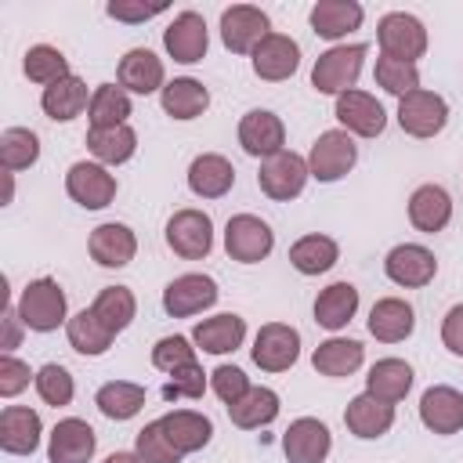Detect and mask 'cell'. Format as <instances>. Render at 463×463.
<instances>
[{"mask_svg": "<svg viewBox=\"0 0 463 463\" xmlns=\"http://www.w3.org/2000/svg\"><path fill=\"white\" fill-rule=\"evenodd\" d=\"M192 340L206 351V354H228L235 351L242 340H246V322L239 315H213V318H203L195 329H192Z\"/></svg>", "mask_w": 463, "mask_h": 463, "instance_id": "30", "label": "cell"}, {"mask_svg": "<svg viewBox=\"0 0 463 463\" xmlns=\"http://www.w3.org/2000/svg\"><path fill=\"white\" fill-rule=\"evenodd\" d=\"M383 271L394 286H405V289H420L427 286L434 275H438V260L427 246L420 242H402L394 246L387 257H383Z\"/></svg>", "mask_w": 463, "mask_h": 463, "instance_id": "13", "label": "cell"}, {"mask_svg": "<svg viewBox=\"0 0 463 463\" xmlns=\"http://www.w3.org/2000/svg\"><path fill=\"white\" fill-rule=\"evenodd\" d=\"M22 318H18V307H7L4 311V354H11V347H18V329Z\"/></svg>", "mask_w": 463, "mask_h": 463, "instance_id": "54", "label": "cell"}, {"mask_svg": "<svg viewBox=\"0 0 463 463\" xmlns=\"http://www.w3.org/2000/svg\"><path fill=\"white\" fill-rule=\"evenodd\" d=\"M362 61H365V43H344V47H329L326 54H318L315 69H311V87L318 94H344V90H354V80L362 72Z\"/></svg>", "mask_w": 463, "mask_h": 463, "instance_id": "1", "label": "cell"}, {"mask_svg": "<svg viewBox=\"0 0 463 463\" xmlns=\"http://www.w3.org/2000/svg\"><path fill=\"white\" fill-rule=\"evenodd\" d=\"M163 61L148 51V47H134L119 58V87L130 90V94H152V90H163Z\"/></svg>", "mask_w": 463, "mask_h": 463, "instance_id": "26", "label": "cell"}, {"mask_svg": "<svg viewBox=\"0 0 463 463\" xmlns=\"http://www.w3.org/2000/svg\"><path fill=\"white\" fill-rule=\"evenodd\" d=\"M264 36H271V25H268V14L260 7H250V4L224 7V14H221V40H224V47L232 54H253Z\"/></svg>", "mask_w": 463, "mask_h": 463, "instance_id": "9", "label": "cell"}, {"mask_svg": "<svg viewBox=\"0 0 463 463\" xmlns=\"http://www.w3.org/2000/svg\"><path fill=\"white\" fill-rule=\"evenodd\" d=\"M40 445V416L25 405H7L0 412V449L11 456H33Z\"/></svg>", "mask_w": 463, "mask_h": 463, "instance_id": "23", "label": "cell"}, {"mask_svg": "<svg viewBox=\"0 0 463 463\" xmlns=\"http://www.w3.org/2000/svg\"><path fill=\"white\" fill-rule=\"evenodd\" d=\"M210 383H213V394H217L224 405H235V402L250 391L246 373H242V369H235V365H217V369L210 373Z\"/></svg>", "mask_w": 463, "mask_h": 463, "instance_id": "50", "label": "cell"}, {"mask_svg": "<svg viewBox=\"0 0 463 463\" xmlns=\"http://www.w3.org/2000/svg\"><path fill=\"white\" fill-rule=\"evenodd\" d=\"M87 148L94 156V163L101 166H119L137 152V134L123 123L112 130H87Z\"/></svg>", "mask_w": 463, "mask_h": 463, "instance_id": "39", "label": "cell"}, {"mask_svg": "<svg viewBox=\"0 0 463 463\" xmlns=\"http://www.w3.org/2000/svg\"><path fill=\"white\" fill-rule=\"evenodd\" d=\"M166 246L184 260H203L213 250V221L203 210H177L166 221Z\"/></svg>", "mask_w": 463, "mask_h": 463, "instance_id": "7", "label": "cell"}, {"mask_svg": "<svg viewBox=\"0 0 463 463\" xmlns=\"http://www.w3.org/2000/svg\"><path fill=\"white\" fill-rule=\"evenodd\" d=\"M134 456L141 463H181V452L170 445V438L163 434V423L152 420L137 430V441H134Z\"/></svg>", "mask_w": 463, "mask_h": 463, "instance_id": "46", "label": "cell"}, {"mask_svg": "<svg viewBox=\"0 0 463 463\" xmlns=\"http://www.w3.org/2000/svg\"><path fill=\"white\" fill-rule=\"evenodd\" d=\"M87 250H90V257H94L101 268H123V264H130L134 253H137V235H134L127 224L109 221V224H98V228L90 232Z\"/></svg>", "mask_w": 463, "mask_h": 463, "instance_id": "21", "label": "cell"}, {"mask_svg": "<svg viewBox=\"0 0 463 463\" xmlns=\"http://www.w3.org/2000/svg\"><path fill=\"white\" fill-rule=\"evenodd\" d=\"M203 391H206V373H203V365L199 362H192V365H181V369H174L170 373V383L163 387V398H203Z\"/></svg>", "mask_w": 463, "mask_h": 463, "instance_id": "49", "label": "cell"}, {"mask_svg": "<svg viewBox=\"0 0 463 463\" xmlns=\"http://www.w3.org/2000/svg\"><path fill=\"white\" fill-rule=\"evenodd\" d=\"M365 358V347L358 340H344V336H329L326 344L315 347L311 354V365L322 373V376H351Z\"/></svg>", "mask_w": 463, "mask_h": 463, "instance_id": "36", "label": "cell"}, {"mask_svg": "<svg viewBox=\"0 0 463 463\" xmlns=\"http://www.w3.org/2000/svg\"><path fill=\"white\" fill-rule=\"evenodd\" d=\"M159 101H163V112L166 116H174V119H195V116L206 112L210 90L199 80H192V76H177V80H170L159 90Z\"/></svg>", "mask_w": 463, "mask_h": 463, "instance_id": "32", "label": "cell"}, {"mask_svg": "<svg viewBox=\"0 0 463 463\" xmlns=\"http://www.w3.org/2000/svg\"><path fill=\"white\" fill-rule=\"evenodd\" d=\"M18 318L25 329H36V333H51L58 329L65 318V293L54 279H36L22 289L18 297Z\"/></svg>", "mask_w": 463, "mask_h": 463, "instance_id": "2", "label": "cell"}, {"mask_svg": "<svg viewBox=\"0 0 463 463\" xmlns=\"http://www.w3.org/2000/svg\"><path fill=\"white\" fill-rule=\"evenodd\" d=\"M362 14L365 11L354 0H318L311 7V29L322 40H340V36H347L362 25Z\"/></svg>", "mask_w": 463, "mask_h": 463, "instance_id": "29", "label": "cell"}, {"mask_svg": "<svg viewBox=\"0 0 463 463\" xmlns=\"http://www.w3.org/2000/svg\"><path fill=\"white\" fill-rule=\"evenodd\" d=\"M29 365L25 362H18L14 354H0V394L4 398H14L18 391H25L29 387Z\"/></svg>", "mask_w": 463, "mask_h": 463, "instance_id": "51", "label": "cell"}, {"mask_svg": "<svg viewBox=\"0 0 463 463\" xmlns=\"http://www.w3.org/2000/svg\"><path fill=\"white\" fill-rule=\"evenodd\" d=\"M449 123V105L441 94L434 90H412L405 98H398V127L412 137H434L441 134Z\"/></svg>", "mask_w": 463, "mask_h": 463, "instance_id": "6", "label": "cell"}, {"mask_svg": "<svg viewBox=\"0 0 463 463\" xmlns=\"http://www.w3.org/2000/svg\"><path fill=\"white\" fill-rule=\"evenodd\" d=\"M333 116L340 119V127L347 134H358V137H376L383 127H387V116H383V105L365 94V90H344L336 98V109Z\"/></svg>", "mask_w": 463, "mask_h": 463, "instance_id": "17", "label": "cell"}, {"mask_svg": "<svg viewBox=\"0 0 463 463\" xmlns=\"http://www.w3.org/2000/svg\"><path fill=\"white\" fill-rule=\"evenodd\" d=\"M416 326V311L412 304H405L402 297H383L373 304L369 311V333L380 340V344H398L412 333Z\"/></svg>", "mask_w": 463, "mask_h": 463, "instance_id": "28", "label": "cell"}, {"mask_svg": "<svg viewBox=\"0 0 463 463\" xmlns=\"http://www.w3.org/2000/svg\"><path fill=\"white\" fill-rule=\"evenodd\" d=\"M333 449L329 427L315 416H300L289 423V430L282 434V452L289 463H322Z\"/></svg>", "mask_w": 463, "mask_h": 463, "instance_id": "16", "label": "cell"}, {"mask_svg": "<svg viewBox=\"0 0 463 463\" xmlns=\"http://www.w3.org/2000/svg\"><path fill=\"white\" fill-rule=\"evenodd\" d=\"M224 250L239 264H257L275 250V232L253 213H235L224 224Z\"/></svg>", "mask_w": 463, "mask_h": 463, "instance_id": "5", "label": "cell"}, {"mask_svg": "<svg viewBox=\"0 0 463 463\" xmlns=\"http://www.w3.org/2000/svg\"><path fill=\"white\" fill-rule=\"evenodd\" d=\"M163 47L174 61L181 65H192V61H203L206 47H210V33H206V22L203 14L195 11H181L174 14V22L163 29Z\"/></svg>", "mask_w": 463, "mask_h": 463, "instance_id": "14", "label": "cell"}, {"mask_svg": "<svg viewBox=\"0 0 463 463\" xmlns=\"http://www.w3.org/2000/svg\"><path fill=\"white\" fill-rule=\"evenodd\" d=\"M94 405H98L101 416H109V420H130V416H137L141 405H145V387H141V383H130V380H112V383H105V387L98 391Z\"/></svg>", "mask_w": 463, "mask_h": 463, "instance_id": "41", "label": "cell"}, {"mask_svg": "<svg viewBox=\"0 0 463 463\" xmlns=\"http://www.w3.org/2000/svg\"><path fill=\"white\" fill-rule=\"evenodd\" d=\"M22 69H25V76H29L33 83H43V87H51V83L72 76V72H69V58H65L58 47H51V43H36V47H29Z\"/></svg>", "mask_w": 463, "mask_h": 463, "instance_id": "43", "label": "cell"}, {"mask_svg": "<svg viewBox=\"0 0 463 463\" xmlns=\"http://www.w3.org/2000/svg\"><path fill=\"white\" fill-rule=\"evenodd\" d=\"M232 184H235V166L224 156L203 152V156L192 159V166H188V188L199 199H221Z\"/></svg>", "mask_w": 463, "mask_h": 463, "instance_id": "27", "label": "cell"}, {"mask_svg": "<svg viewBox=\"0 0 463 463\" xmlns=\"http://www.w3.org/2000/svg\"><path fill=\"white\" fill-rule=\"evenodd\" d=\"M40 109H43L51 119H58V123L76 119L83 109H90L87 83H83L80 76H65V80H58V83L43 87V94H40Z\"/></svg>", "mask_w": 463, "mask_h": 463, "instance_id": "31", "label": "cell"}, {"mask_svg": "<svg viewBox=\"0 0 463 463\" xmlns=\"http://www.w3.org/2000/svg\"><path fill=\"white\" fill-rule=\"evenodd\" d=\"M340 250L329 235H304L289 246V264L300 271V275H322L336 264Z\"/></svg>", "mask_w": 463, "mask_h": 463, "instance_id": "40", "label": "cell"}, {"mask_svg": "<svg viewBox=\"0 0 463 463\" xmlns=\"http://www.w3.org/2000/svg\"><path fill=\"white\" fill-rule=\"evenodd\" d=\"M65 336H69L72 351H80V354H105V351L112 347V340H116V333H112L90 307L76 311V315L65 322Z\"/></svg>", "mask_w": 463, "mask_h": 463, "instance_id": "35", "label": "cell"}, {"mask_svg": "<svg viewBox=\"0 0 463 463\" xmlns=\"http://www.w3.org/2000/svg\"><path fill=\"white\" fill-rule=\"evenodd\" d=\"M441 344L452 354H463V304L449 307V315L441 318Z\"/></svg>", "mask_w": 463, "mask_h": 463, "instance_id": "53", "label": "cell"}, {"mask_svg": "<svg viewBox=\"0 0 463 463\" xmlns=\"http://www.w3.org/2000/svg\"><path fill=\"white\" fill-rule=\"evenodd\" d=\"M65 192L83 210H101V206H109L116 199V174H109L101 163L80 159L65 174Z\"/></svg>", "mask_w": 463, "mask_h": 463, "instance_id": "11", "label": "cell"}, {"mask_svg": "<svg viewBox=\"0 0 463 463\" xmlns=\"http://www.w3.org/2000/svg\"><path fill=\"white\" fill-rule=\"evenodd\" d=\"M36 159H40V137H36L33 130H25V127H7V130L0 134V163H4L7 174L25 170V166H33Z\"/></svg>", "mask_w": 463, "mask_h": 463, "instance_id": "44", "label": "cell"}, {"mask_svg": "<svg viewBox=\"0 0 463 463\" xmlns=\"http://www.w3.org/2000/svg\"><path fill=\"white\" fill-rule=\"evenodd\" d=\"M33 380H36V394H40L47 405H54V409L69 405L72 394H76V383H72L69 369H65V365H54V362H47Z\"/></svg>", "mask_w": 463, "mask_h": 463, "instance_id": "47", "label": "cell"}, {"mask_svg": "<svg viewBox=\"0 0 463 463\" xmlns=\"http://www.w3.org/2000/svg\"><path fill=\"white\" fill-rule=\"evenodd\" d=\"M420 420L434 434H456L463 427V394L449 383H434L420 398Z\"/></svg>", "mask_w": 463, "mask_h": 463, "instance_id": "18", "label": "cell"}, {"mask_svg": "<svg viewBox=\"0 0 463 463\" xmlns=\"http://www.w3.org/2000/svg\"><path fill=\"white\" fill-rule=\"evenodd\" d=\"M192 362H195V347L188 344V336H163L152 347V365L163 373H174V369L192 365Z\"/></svg>", "mask_w": 463, "mask_h": 463, "instance_id": "48", "label": "cell"}, {"mask_svg": "<svg viewBox=\"0 0 463 463\" xmlns=\"http://www.w3.org/2000/svg\"><path fill=\"white\" fill-rule=\"evenodd\" d=\"M250 354H253V365H260L264 373H286L300 358V333L286 322H268L257 329Z\"/></svg>", "mask_w": 463, "mask_h": 463, "instance_id": "8", "label": "cell"}, {"mask_svg": "<svg viewBox=\"0 0 463 463\" xmlns=\"http://www.w3.org/2000/svg\"><path fill=\"white\" fill-rule=\"evenodd\" d=\"M94 449H98V438H94L90 423L69 416V420L54 423L51 445H47V459L51 463H90Z\"/></svg>", "mask_w": 463, "mask_h": 463, "instance_id": "19", "label": "cell"}, {"mask_svg": "<svg viewBox=\"0 0 463 463\" xmlns=\"http://www.w3.org/2000/svg\"><path fill=\"white\" fill-rule=\"evenodd\" d=\"M90 311H94V315H98L112 333H123V329L134 322L137 300H134V293H130L127 286H105V289L94 297Z\"/></svg>", "mask_w": 463, "mask_h": 463, "instance_id": "42", "label": "cell"}, {"mask_svg": "<svg viewBox=\"0 0 463 463\" xmlns=\"http://www.w3.org/2000/svg\"><path fill=\"white\" fill-rule=\"evenodd\" d=\"M297 65H300V47H297V40L286 36V33L264 36L260 47L253 51V72H257L260 80H271V83L289 80V76L297 72Z\"/></svg>", "mask_w": 463, "mask_h": 463, "instance_id": "20", "label": "cell"}, {"mask_svg": "<svg viewBox=\"0 0 463 463\" xmlns=\"http://www.w3.org/2000/svg\"><path fill=\"white\" fill-rule=\"evenodd\" d=\"M105 463H141L134 452H112V456H105Z\"/></svg>", "mask_w": 463, "mask_h": 463, "instance_id": "55", "label": "cell"}, {"mask_svg": "<svg viewBox=\"0 0 463 463\" xmlns=\"http://www.w3.org/2000/svg\"><path fill=\"white\" fill-rule=\"evenodd\" d=\"M376 83H380L387 94L405 98V94L420 90V69L409 65V61H398V58L380 54V58H376Z\"/></svg>", "mask_w": 463, "mask_h": 463, "instance_id": "45", "label": "cell"}, {"mask_svg": "<svg viewBox=\"0 0 463 463\" xmlns=\"http://www.w3.org/2000/svg\"><path fill=\"white\" fill-rule=\"evenodd\" d=\"M409 387H412V369L402 358H380L365 376V391L380 402H391V405L402 402L409 394Z\"/></svg>", "mask_w": 463, "mask_h": 463, "instance_id": "34", "label": "cell"}, {"mask_svg": "<svg viewBox=\"0 0 463 463\" xmlns=\"http://www.w3.org/2000/svg\"><path fill=\"white\" fill-rule=\"evenodd\" d=\"M87 116H90V130L123 127L127 116H130V94H127L123 87H116V83H101V87H94V94H90Z\"/></svg>", "mask_w": 463, "mask_h": 463, "instance_id": "38", "label": "cell"}, {"mask_svg": "<svg viewBox=\"0 0 463 463\" xmlns=\"http://www.w3.org/2000/svg\"><path fill=\"white\" fill-rule=\"evenodd\" d=\"M409 221L416 232L434 235L452 221V195L441 184H420L409 195Z\"/></svg>", "mask_w": 463, "mask_h": 463, "instance_id": "22", "label": "cell"}, {"mask_svg": "<svg viewBox=\"0 0 463 463\" xmlns=\"http://www.w3.org/2000/svg\"><path fill=\"white\" fill-rule=\"evenodd\" d=\"M228 416L235 427L242 430H257V427H268L275 416H279V394L271 387H250L235 405H228Z\"/></svg>", "mask_w": 463, "mask_h": 463, "instance_id": "37", "label": "cell"}, {"mask_svg": "<svg viewBox=\"0 0 463 463\" xmlns=\"http://www.w3.org/2000/svg\"><path fill=\"white\" fill-rule=\"evenodd\" d=\"M213 304H217V282L210 275H199V271L177 275L163 289V311L170 318H192V315H199Z\"/></svg>", "mask_w": 463, "mask_h": 463, "instance_id": "12", "label": "cell"}, {"mask_svg": "<svg viewBox=\"0 0 463 463\" xmlns=\"http://www.w3.org/2000/svg\"><path fill=\"white\" fill-rule=\"evenodd\" d=\"M354 311H358V289L351 282H333L315 300V322L322 329H333V333L344 329L354 318Z\"/></svg>", "mask_w": 463, "mask_h": 463, "instance_id": "33", "label": "cell"}, {"mask_svg": "<svg viewBox=\"0 0 463 463\" xmlns=\"http://www.w3.org/2000/svg\"><path fill=\"white\" fill-rule=\"evenodd\" d=\"M159 423H163V434L170 438V445H174L181 456L199 452V449L210 445V438H213V423H210L203 412H195V409H174V412H166Z\"/></svg>", "mask_w": 463, "mask_h": 463, "instance_id": "25", "label": "cell"}, {"mask_svg": "<svg viewBox=\"0 0 463 463\" xmlns=\"http://www.w3.org/2000/svg\"><path fill=\"white\" fill-rule=\"evenodd\" d=\"M239 145L246 156H257V159H271L282 152L286 145V127L275 112L268 109H250L242 119H239Z\"/></svg>", "mask_w": 463, "mask_h": 463, "instance_id": "15", "label": "cell"}, {"mask_svg": "<svg viewBox=\"0 0 463 463\" xmlns=\"http://www.w3.org/2000/svg\"><path fill=\"white\" fill-rule=\"evenodd\" d=\"M344 423H347V430H351L354 438H380V434H387L391 423H394V405H391V402H380V398H373V394L365 391V394H358V398L347 402Z\"/></svg>", "mask_w": 463, "mask_h": 463, "instance_id": "24", "label": "cell"}, {"mask_svg": "<svg viewBox=\"0 0 463 463\" xmlns=\"http://www.w3.org/2000/svg\"><path fill=\"white\" fill-rule=\"evenodd\" d=\"M358 159V148L347 130H326L307 152V170L315 181H340Z\"/></svg>", "mask_w": 463, "mask_h": 463, "instance_id": "10", "label": "cell"}, {"mask_svg": "<svg viewBox=\"0 0 463 463\" xmlns=\"http://www.w3.org/2000/svg\"><path fill=\"white\" fill-rule=\"evenodd\" d=\"M307 177H311L307 159L297 156V152H286V148H282L279 156H271V159L260 163L257 184H260V192H264L268 199H275V203H289V199H297V195L304 192Z\"/></svg>", "mask_w": 463, "mask_h": 463, "instance_id": "4", "label": "cell"}, {"mask_svg": "<svg viewBox=\"0 0 463 463\" xmlns=\"http://www.w3.org/2000/svg\"><path fill=\"white\" fill-rule=\"evenodd\" d=\"M105 11H109L116 22H148V18L163 14L166 4H130V0H112Z\"/></svg>", "mask_w": 463, "mask_h": 463, "instance_id": "52", "label": "cell"}, {"mask_svg": "<svg viewBox=\"0 0 463 463\" xmlns=\"http://www.w3.org/2000/svg\"><path fill=\"white\" fill-rule=\"evenodd\" d=\"M376 40H380V51L387 58H398V61H409L416 65V58H423L427 51V29L416 14H405V11H391L380 18L376 25Z\"/></svg>", "mask_w": 463, "mask_h": 463, "instance_id": "3", "label": "cell"}]
</instances>
